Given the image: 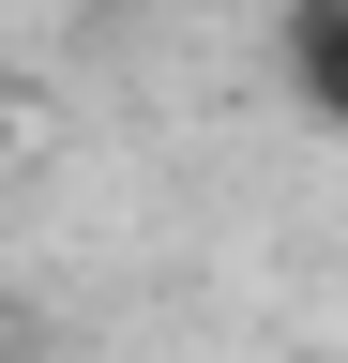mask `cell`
I'll use <instances>...</instances> for the list:
<instances>
[{
    "label": "cell",
    "mask_w": 348,
    "mask_h": 363,
    "mask_svg": "<svg viewBox=\"0 0 348 363\" xmlns=\"http://www.w3.org/2000/svg\"><path fill=\"white\" fill-rule=\"evenodd\" d=\"M16 152H30V91L0 76V167H16Z\"/></svg>",
    "instance_id": "obj_2"
},
{
    "label": "cell",
    "mask_w": 348,
    "mask_h": 363,
    "mask_svg": "<svg viewBox=\"0 0 348 363\" xmlns=\"http://www.w3.org/2000/svg\"><path fill=\"white\" fill-rule=\"evenodd\" d=\"M273 76L303 91L318 136H348V0H273Z\"/></svg>",
    "instance_id": "obj_1"
}]
</instances>
